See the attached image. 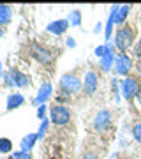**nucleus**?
Instances as JSON below:
<instances>
[{
    "label": "nucleus",
    "instance_id": "obj_4",
    "mask_svg": "<svg viewBox=\"0 0 141 159\" xmlns=\"http://www.w3.org/2000/svg\"><path fill=\"white\" fill-rule=\"evenodd\" d=\"M60 87H62L64 92H67V94H76V92L81 90L83 83H81L79 78L74 76V74H64L62 78H60Z\"/></svg>",
    "mask_w": 141,
    "mask_h": 159
},
{
    "label": "nucleus",
    "instance_id": "obj_24",
    "mask_svg": "<svg viewBox=\"0 0 141 159\" xmlns=\"http://www.w3.org/2000/svg\"><path fill=\"white\" fill-rule=\"evenodd\" d=\"M65 44H67L69 48H74V46H76V41H74L73 37H67V41H65Z\"/></svg>",
    "mask_w": 141,
    "mask_h": 159
},
{
    "label": "nucleus",
    "instance_id": "obj_25",
    "mask_svg": "<svg viewBox=\"0 0 141 159\" xmlns=\"http://www.w3.org/2000/svg\"><path fill=\"white\" fill-rule=\"evenodd\" d=\"M134 55H136V57H139V58H141V43L134 48Z\"/></svg>",
    "mask_w": 141,
    "mask_h": 159
},
{
    "label": "nucleus",
    "instance_id": "obj_14",
    "mask_svg": "<svg viewBox=\"0 0 141 159\" xmlns=\"http://www.w3.org/2000/svg\"><path fill=\"white\" fill-rule=\"evenodd\" d=\"M11 18H12V9L6 4H0V27L11 23Z\"/></svg>",
    "mask_w": 141,
    "mask_h": 159
},
{
    "label": "nucleus",
    "instance_id": "obj_18",
    "mask_svg": "<svg viewBox=\"0 0 141 159\" xmlns=\"http://www.w3.org/2000/svg\"><path fill=\"white\" fill-rule=\"evenodd\" d=\"M11 148H12V142L9 138H0V152L7 154V152H11Z\"/></svg>",
    "mask_w": 141,
    "mask_h": 159
},
{
    "label": "nucleus",
    "instance_id": "obj_2",
    "mask_svg": "<svg viewBox=\"0 0 141 159\" xmlns=\"http://www.w3.org/2000/svg\"><path fill=\"white\" fill-rule=\"evenodd\" d=\"M139 89H141L139 81H138L136 78H130V76L124 78V80H122V83H120V92H122L124 99H127V101L136 99V97H138Z\"/></svg>",
    "mask_w": 141,
    "mask_h": 159
},
{
    "label": "nucleus",
    "instance_id": "obj_13",
    "mask_svg": "<svg viewBox=\"0 0 141 159\" xmlns=\"http://www.w3.org/2000/svg\"><path fill=\"white\" fill-rule=\"evenodd\" d=\"M23 102H25V97H23L20 92H14V94H11V96L7 97V110L20 108Z\"/></svg>",
    "mask_w": 141,
    "mask_h": 159
},
{
    "label": "nucleus",
    "instance_id": "obj_29",
    "mask_svg": "<svg viewBox=\"0 0 141 159\" xmlns=\"http://www.w3.org/2000/svg\"><path fill=\"white\" fill-rule=\"evenodd\" d=\"M4 80V67H2V62H0V81Z\"/></svg>",
    "mask_w": 141,
    "mask_h": 159
},
{
    "label": "nucleus",
    "instance_id": "obj_9",
    "mask_svg": "<svg viewBox=\"0 0 141 159\" xmlns=\"http://www.w3.org/2000/svg\"><path fill=\"white\" fill-rule=\"evenodd\" d=\"M97 83H99V80H97L95 71H88V73L85 74L83 89H85V92H86L88 96H92V94L97 90Z\"/></svg>",
    "mask_w": 141,
    "mask_h": 159
},
{
    "label": "nucleus",
    "instance_id": "obj_31",
    "mask_svg": "<svg viewBox=\"0 0 141 159\" xmlns=\"http://www.w3.org/2000/svg\"><path fill=\"white\" fill-rule=\"evenodd\" d=\"M2 35H4V32H2V29H0V37H2Z\"/></svg>",
    "mask_w": 141,
    "mask_h": 159
},
{
    "label": "nucleus",
    "instance_id": "obj_23",
    "mask_svg": "<svg viewBox=\"0 0 141 159\" xmlns=\"http://www.w3.org/2000/svg\"><path fill=\"white\" fill-rule=\"evenodd\" d=\"M44 115H46V104H41V106H37V117L42 120V119H46Z\"/></svg>",
    "mask_w": 141,
    "mask_h": 159
},
{
    "label": "nucleus",
    "instance_id": "obj_21",
    "mask_svg": "<svg viewBox=\"0 0 141 159\" xmlns=\"http://www.w3.org/2000/svg\"><path fill=\"white\" fill-rule=\"evenodd\" d=\"M11 159H32V156H30V152H25V150H16L11 156Z\"/></svg>",
    "mask_w": 141,
    "mask_h": 159
},
{
    "label": "nucleus",
    "instance_id": "obj_19",
    "mask_svg": "<svg viewBox=\"0 0 141 159\" xmlns=\"http://www.w3.org/2000/svg\"><path fill=\"white\" fill-rule=\"evenodd\" d=\"M132 136H134V140L138 143H141V122H136L132 125Z\"/></svg>",
    "mask_w": 141,
    "mask_h": 159
},
{
    "label": "nucleus",
    "instance_id": "obj_28",
    "mask_svg": "<svg viewBox=\"0 0 141 159\" xmlns=\"http://www.w3.org/2000/svg\"><path fill=\"white\" fill-rule=\"evenodd\" d=\"M101 29H102V25H101V23H97V25H95V29H94V32L97 34V32H101Z\"/></svg>",
    "mask_w": 141,
    "mask_h": 159
},
{
    "label": "nucleus",
    "instance_id": "obj_12",
    "mask_svg": "<svg viewBox=\"0 0 141 159\" xmlns=\"http://www.w3.org/2000/svg\"><path fill=\"white\" fill-rule=\"evenodd\" d=\"M11 71H12V76H14V87L25 89V87L30 85V80H28L27 74H23L21 71H18V69H11Z\"/></svg>",
    "mask_w": 141,
    "mask_h": 159
},
{
    "label": "nucleus",
    "instance_id": "obj_3",
    "mask_svg": "<svg viewBox=\"0 0 141 159\" xmlns=\"http://www.w3.org/2000/svg\"><path fill=\"white\" fill-rule=\"evenodd\" d=\"M50 120L55 125H65L71 120V111L64 104H55L50 110Z\"/></svg>",
    "mask_w": 141,
    "mask_h": 159
},
{
    "label": "nucleus",
    "instance_id": "obj_7",
    "mask_svg": "<svg viewBox=\"0 0 141 159\" xmlns=\"http://www.w3.org/2000/svg\"><path fill=\"white\" fill-rule=\"evenodd\" d=\"M51 94H53V85H51L50 81H46V83L41 85V89H39V92H37V96H35L34 102L37 104V106L46 104V101L51 97Z\"/></svg>",
    "mask_w": 141,
    "mask_h": 159
},
{
    "label": "nucleus",
    "instance_id": "obj_26",
    "mask_svg": "<svg viewBox=\"0 0 141 159\" xmlns=\"http://www.w3.org/2000/svg\"><path fill=\"white\" fill-rule=\"evenodd\" d=\"M83 159H99V157H97L95 154H90V152H88V154H85V156H83Z\"/></svg>",
    "mask_w": 141,
    "mask_h": 159
},
{
    "label": "nucleus",
    "instance_id": "obj_30",
    "mask_svg": "<svg viewBox=\"0 0 141 159\" xmlns=\"http://www.w3.org/2000/svg\"><path fill=\"white\" fill-rule=\"evenodd\" d=\"M138 71H139V76H141V60H139V64H138Z\"/></svg>",
    "mask_w": 141,
    "mask_h": 159
},
{
    "label": "nucleus",
    "instance_id": "obj_16",
    "mask_svg": "<svg viewBox=\"0 0 141 159\" xmlns=\"http://www.w3.org/2000/svg\"><path fill=\"white\" fill-rule=\"evenodd\" d=\"M113 66H115V55H113V51H111V53H108L106 57L101 58V69L108 73Z\"/></svg>",
    "mask_w": 141,
    "mask_h": 159
},
{
    "label": "nucleus",
    "instance_id": "obj_27",
    "mask_svg": "<svg viewBox=\"0 0 141 159\" xmlns=\"http://www.w3.org/2000/svg\"><path fill=\"white\" fill-rule=\"evenodd\" d=\"M136 101H138V106L141 108V89H139V92H138V97H136Z\"/></svg>",
    "mask_w": 141,
    "mask_h": 159
},
{
    "label": "nucleus",
    "instance_id": "obj_5",
    "mask_svg": "<svg viewBox=\"0 0 141 159\" xmlns=\"http://www.w3.org/2000/svg\"><path fill=\"white\" fill-rule=\"evenodd\" d=\"M111 120H113L111 111H108V110H101V111L95 115V119H94V129H95L97 133H104L106 129H109Z\"/></svg>",
    "mask_w": 141,
    "mask_h": 159
},
{
    "label": "nucleus",
    "instance_id": "obj_20",
    "mask_svg": "<svg viewBox=\"0 0 141 159\" xmlns=\"http://www.w3.org/2000/svg\"><path fill=\"white\" fill-rule=\"evenodd\" d=\"M48 124H50V120L42 119V122H41V125H39V131H37V136H39V138H42L46 134V131H48Z\"/></svg>",
    "mask_w": 141,
    "mask_h": 159
},
{
    "label": "nucleus",
    "instance_id": "obj_11",
    "mask_svg": "<svg viewBox=\"0 0 141 159\" xmlns=\"http://www.w3.org/2000/svg\"><path fill=\"white\" fill-rule=\"evenodd\" d=\"M39 140V136H37V133H30V134H27V136L21 140V143H20V150H25V152H30L32 148H34L35 142Z\"/></svg>",
    "mask_w": 141,
    "mask_h": 159
},
{
    "label": "nucleus",
    "instance_id": "obj_1",
    "mask_svg": "<svg viewBox=\"0 0 141 159\" xmlns=\"http://www.w3.org/2000/svg\"><path fill=\"white\" fill-rule=\"evenodd\" d=\"M132 43H134V30L130 27H120L115 35V46L124 53L125 50H129L132 46Z\"/></svg>",
    "mask_w": 141,
    "mask_h": 159
},
{
    "label": "nucleus",
    "instance_id": "obj_17",
    "mask_svg": "<svg viewBox=\"0 0 141 159\" xmlns=\"http://www.w3.org/2000/svg\"><path fill=\"white\" fill-rule=\"evenodd\" d=\"M69 23H71L73 27H79V25H81V12H79L78 9L71 11V14H69Z\"/></svg>",
    "mask_w": 141,
    "mask_h": 159
},
{
    "label": "nucleus",
    "instance_id": "obj_6",
    "mask_svg": "<svg viewBox=\"0 0 141 159\" xmlns=\"http://www.w3.org/2000/svg\"><path fill=\"white\" fill-rule=\"evenodd\" d=\"M130 69H132V60H130L125 53H120V55L115 57V71H117L118 74L125 76Z\"/></svg>",
    "mask_w": 141,
    "mask_h": 159
},
{
    "label": "nucleus",
    "instance_id": "obj_22",
    "mask_svg": "<svg viewBox=\"0 0 141 159\" xmlns=\"http://www.w3.org/2000/svg\"><path fill=\"white\" fill-rule=\"evenodd\" d=\"M4 83H6V87H14V76H12V71H7L6 74H4Z\"/></svg>",
    "mask_w": 141,
    "mask_h": 159
},
{
    "label": "nucleus",
    "instance_id": "obj_8",
    "mask_svg": "<svg viewBox=\"0 0 141 159\" xmlns=\"http://www.w3.org/2000/svg\"><path fill=\"white\" fill-rule=\"evenodd\" d=\"M30 53H32V57L37 60V62H41V64H48L51 60V55H50V51L48 50H44L42 46H39V44H30Z\"/></svg>",
    "mask_w": 141,
    "mask_h": 159
},
{
    "label": "nucleus",
    "instance_id": "obj_15",
    "mask_svg": "<svg viewBox=\"0 0 141 159\" xmlns=\"http://www.w3.org/2000/svg\"><path fill=\"white\" fill-rule=\"evenodd\" d=\"M129 12H130V6H120L118 12H117V18H115V23H117V25H122V23L127 20Z\"/></svg>",
    "mask_w": 141,
    "mask_h": 159
},
{
    "label": "nucleus",
    "instance_id": "obj_10",
    "mask_svg": "<svg viewBox=\"0 0 141 159\" xmlns=\"http://www.w3.org/2000/svg\"><path fill=\"white\" fill-rule=\"evenodd\" d=\"M67 29H69V20H56V21L48 23V27H46L48 32H51V34H55V35L65 34Z\"/></svg>",
    "mask_w": 141,
    "mask_h": 159
}]
</instances>
